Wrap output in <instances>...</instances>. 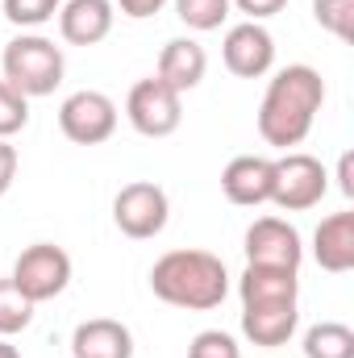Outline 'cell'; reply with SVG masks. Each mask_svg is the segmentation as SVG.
<instances>
[{"mask_svg":"<svg viewBox=\"0 0 354 358\" xmlns=\"http://www.w3.org/2000/svg\"><path fill=\"white\" fill-rule=\"evenodd\" d=\"M325 104V80L309 63L279 67L259 104V138L275 150H292L313 134V121Z\"/></svg>","mask_w":354,"mask_h":358,"instance_id":"6da1fadb","label":"cell"},{"mask_svg":"<svg viewBox=\"0 0 354 358\" xmlns=\"http://www.w3.org/2000/svg\"><path fill=\"white\" fill-rule=\"evenodd\" d=\"M150 292L187 313H208L229 296V271L208 250H167L150 267Z\"/></svg>","mask_w":354,"mask_h":358,"instance_id":"7a4b0ae2","label":"cell"},{"mask_svg":"<svg viewBox=\"0 0 354 358\" xmlns=\"http://www.w3.org/2000/svg\"><path fill=\"white\" fill-rule=\"evenodd\" d=\"M0 67H4V84L8 88H17L25 100H34V96H50L63 84L67 59H63V46H55L50 38L17 34L4 46V55H0Z\"/></svg>","mask_w":354,"mask_h":358,"instance_id":"3957f363","label":"cell"},{"mask_svg":"<svg viewBox=\"0 0 354 358\" xmlns=\"http://www.w3.org/2000/svg\"><path fill=\"white\" fill-rule=\"evenodd\" d=\"M325 192H330V171L321 159L304 150H283V159H275V187H271L275 208L304 213V208H317Z\"/></svg>","mask_w":354,"mask_h":358,"instance_id":"277c9868","label":"cell"},{"mask_svg":"<svg viewBox=\"0 0 354 358\" xmlns=\"http://www.w3.org/2000/svg\"><path fill=\"white\" fill-rule=\"evenodd\" d=\"M113 221L125 238L134 242H146V238H159L171 221V200L159 183L150 179H134L125 183L117 196H113Z\"/></svg>","mask_w":354,"mask_h":358,"instance_id":"5b68a950","label":"cell"},{"mask_svg":"<svg viewBox=\"0 0 354 358\" xmlns=\"http://www.w3.org/2000/svg\"><path fill=\"white\" fill-rule=\"evenodd\" d=\"M8 279L21 287V296H29L34 304H46V300L67 292V283H71V255L63 246H55V242H34V246H25L17 255Z\"/></svg>","mask_w":354,"mask_h":358,"instance_id":"8992f818","label":"cell"},{"mask_svg":"<svg viewBox=\"0 0 354 358\" xmlns=\"http://www.w3.org/2000/svg\"><path fill=\"white\" fill-rule=\"evenodd\" d=\"M125 117L142 138H171L183 121V96L167 88L159 76H146L125 96Z\"/></svg>","mask_w":354,"mask_h":358,"instance_id":"52a82bcc","label":"cell"},{"mask_svg":"<svg viewBox=\"0 0 354 358\" xmlns=\"http://www.w3.org/2000/svg\"><path fill=\"white\" fill-rule=\"evenodd\" d=\"M117 121H121V113H117L113 96H104V92H96V88L71 92L59 104V129L76 146H100V142H108L117 134Z\"/></svg>","mask_w":354,"mask_h":358,"instance_id":"ba28073f","label":"cell"},{"mask_svg":"<svg viewBox=\"0 0 354 358\" xmlns=\"http://www.w3.org/2000/svg\"><path fill=\"white\" fill-rule=\"evenodd\" d=\"M246 263L250 267H283V271H300L304 263V242L300 229L283 217H259L246 229Z\"/></svg>","mask_w":354,"mask_h":358,"instance_id":"9c48e42d","label":"cell"},{"mask_svg":"<svg viewBox=\"0 0 354 358\" xmlns=\"http://www.w3.org/2000/svg\"><path fill=\"white\" fill-rule=\"evenodd\" d=\"M221 59L238 80H263L275 67V38H271V29L263 21H242L225 34Z\"/></svg>","mask_w":354,"mask_h":358,"instance_id":"30bf717a","label":"cell"},{"mask_svg":"<svg viewBox=\"0 0 354 358\" xmlns=\"http://www.w3.org/2000/svg\"><path fill=\"white\" fill-rule=\"evenodd\" d=\"M271 187H275V159L267 155H238L221 171V192L238 208L271 204Z\"/></svg>","mask_w":354,"mask_h":358,"instance_id":"8fae6325","label":"cell"},{"mask_svg":"<svg viewBox=\"0 0 354 358\" xmlns=\"http://www.w3.org/2000/svg\"><path fill=\"white\" fill-rule=\"evenodd\" d=\"M300 325V300H267V304H242V334L250 346L279 350L292 342Z\"/></svg>","mask_w":354,"mask_h":358,"instance_id":"7c38bea8","label":"cell"},{"mask_svg":"<svg viewBox=\"0 0 354 358\" xmlns=\"http://www.w3.org/2000/svg\"><path fill=\"white\" fill-rule=\"evenodd\" d=\"M113 0H67L59 8V34L71 46H96L113 34Z\"/></svg>","mask_w":354,"mask_h":358,"instance_id":"4fadbf2b","label":"cell"},{"mask_svg":"<svg viewBox=\"0 0 354 358\" xmlns=\"http://www.w3.org/2000/svg\"><path fill=\"white\" fill-rule=\"evenodd\" d=\"M71 358H134V334L113 317L80 321L71 334Z\"/></svg>","mask_w":354,"mask_h":358,"instance_id":"5bb4252c","label":"cell"},{"mask_svg":"<svg viewBox=\"0 0 354 358\" xmlns=\"http://www.w3.org/2000/svg\"><path fill=\"white\" fill-rule=\"evenodd\" d=\"M204 71H208V55H204V46H200L196 38H171V42L159 50L155 76H159L167 88H176L179 96L192 92V88H200Z\"/></svg>","mask_w":354,"mask_h":358,"instance_id":"9a60e30c","label":"cell"},{"mask_svg":"<svg viewBox=\"0 0 354 358\" xmlns=\"http://www.w3.org/2000/svg\"><path fill=\"white\" fill-rule=\"evenodd\" d=\"M313 259L330 275H346L354 267V213H334L313 234Z\"/></svg>","mask_w":354,"mask_h":358,"instance_id":"2e32d148","label":"cell"},{"mask_svg":"<svg viewBox=\"0 0 354 358\" xmlns=\"http://www.w3.org/2000/svg\"><path fill=\"white\" fill-rule=\"evenodd\" d=\"M242 304H267V300H300V271L283 267H250L238 279Z\"/></svg>","mask_w":354,"mask_h":358,"instance_id":"e0dca14e","label":"cell"},{"mask_svg":"<svg viewBox=\"0 0 354 358\" xmlns=\"http://www.w3.org/2000/svg\"><path fill=\"white\" fill-rule=\"evenodd\" d=\"M304 358H354V329L342 321H317L304 334Z\"/></svg>","mask_w":354,"mask_h":358,"instance_id":"ac0fdd59","label":"cell"},{"mask_svg":"<svg viewBox=\"0 0 354 358\" xmlns=\"http://www.w3.org/2000/svg\"><path fill=\"white\" fill-rule=\"evenodd\" d=\"M34 308H38V304H34L29 296H21V287L4 275V279H0V338H13V334L29 329Z\"/></svg>","mask_w":354,"mask_h":358,"instance_id":"d6986e66","label":"cell"},{"mask_svg":"<svg viewBox=\"0 0 354 358\" xmlns=\"http://www.w3.org/2000/svg\"><path fill=\"white\" fill-rule=\"evenodd\" d=\"M171 4H176V17L196 34L221 29L229 21V8H234L229 0H171Z\"/></svg>","mask_w":354,"mask_h":358,"instance_id":"ffe728a7","label":"cell"},{"mask_svg":"<svg viewBox=\"0 0 354 358\" xmlns=\"http://www.w3.org/2000/svg\"><path fill=\"white\" fill-rule=\"evenodd\" d=\"M313 17L325 34L351 42L354 38V0H313Z\"/></svg>","mask_w":354,"mask_h":358,"instance_id":"44dd1931","label":"cell"},{"mask_svg":"<svg viewBox=\"0 0 354 358\" xmlns=\"http://www.w3.org/2000/svg\"><path fill=\"white\" fill-rule=\"evenodd\" d=\"M59 8H63V0H4V17L21 29H38L46 21H55Z\"/></svg>","mask_w":354,"mask_h":358,"instance_id":"7402d4cb","label":"cell"},{"mask_svg":"<svg viewBox=\"0 0 354 358\" xmlns=\"http://www.w3.org/2000/svg\"><path fill=\"white\" fill-rule=\"evenodd\" d=\"M25 125H29V100L0 80V142H8L13 134H21Z\"/></svg>","mask_w":354,"mask_h":358,"instance_id":"603a6c76","label":"cell"},{"mask_svg":"<svg viewBox=\"0 0 354 358\" xmlns=\"http://www.w3.org/2000/svg\"><path fill=\"white\" fill-rule=\"evenodd\" d=\"M187 358H242V346L225 329H200L187 346Z\"/></svg>","mask_w":354,"mask_h":358,"instance_id":"cb8c5ba5","label":"cell"},{"mask_svg":"<svg viewBox=\"0 0 354 358\" xmlns=\"http://www.w3.org/2000/svg\"><path fill=\"white\" fill-rule=\"evenodd\" d=\"M238 13H246V21H267V17H275V13H283V4L288 0H229Z\"/></svg>","mask_w":354,"mask_h":358,"instance_id":"d4e9b609","label":"cell"},{"mask_svg":"<svg viewBox=\"0 0 354 358\" xmlns=\"http://www.w3.org/2000/svg\"><path fill=\"white\" fill-rule=\"evenodd\" d=\"M17 146L13 142H0V200L13 192V179H17Z\"/></svg>","mask_w":354,"mask_h":358,"instance_id":"484cf974","label":"cell"},{"mask_svg":"<svg viewBox=\"0 0 354 358\" xmlns=\"http://www.w3.org/2000/svg\"><path fill=\"white\" fill-rule=\"evenodd\" d=\"M167 0H113V8H121V17H134V21H146L155 13H163Z\"/></svg>","mask_w":354,"mask_h":358,"instance_id":"4316f807","label":"cell"},{"mask_svg":"<svg viewBox=\"0 0 354 358\" xmlns=\"http://www.w3.org/2000/svg\"><path fill=\"white\" fill-rule=\"evenodd\" d=\"M338 187H342V196H354V155L351 150L338 159Z\"/></svg>","mask_w":354,"mask_h":358,"instance_id":"83f0119b","label":"cell"},{"mask_svg":"<svg viewBox=\"0 0 354 358\" xmlns=\"http://www.w3.org/2000/svg\"><path fill=\"white\" fill-rule=\"evenodd\" d=\"M0 358H21V355H17V346H13L8 338H0Z\"/></svg>","mask_w":354,"mask_h":358,"instance_id":"f1b7e54d","label":"cell"}]
</instances>
